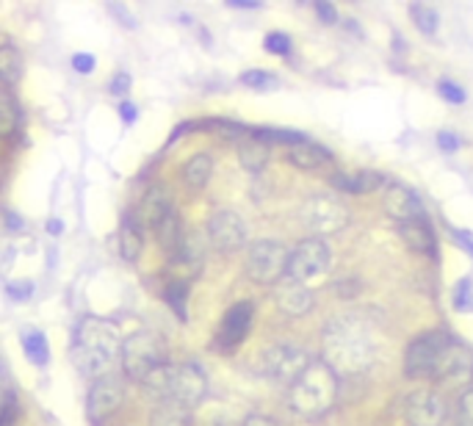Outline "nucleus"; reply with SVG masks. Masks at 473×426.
Here are the masks:
<instances>
[{"label":"nucleus","mask_w":473,"mask_h":426,"mask_svg":"<svg viewBox=\"0 0 473 426\" xmlns=\"http://www.w3.org/2000/svg\"><path fill=\"white\" fill-rule=\"evenodd\" d=\"M379 360L377 327L357 313L336 316L321 332V363L336 377H360Z\"/></svg>","instance_id":"f257e3e1"},{"label":"nucleus","mask_w":473,"mask_h":426,"mask_svg":"<svg viewBox=\"0 0 473 426\" xmlns=\"http://www.w3.org/2000/svg\"><path fill=\"white\" fill-rule=\"evenodd\" d=\"M120 349L122 340L114 324H108L105 319H83L72 340V363L80 374L97 380L103 374H111Z\"/></svg>","instance_id":"f03ea898"},{"label":"nucleus","mask_w":473,"mask_h":426,"mask_svg":"<svg viewBox=\"0 0 473 426\" xmlns=\"http://www.w3.org/2000/svg\"><path fill=\"white\" fill-rule=\"evenodd\" d=\"M338 399V377L319 360L311 363V368L304 372L288 390V405L291 410L304 418V421H319L324 418Z\"/></svg>","instance_id":"7ed1b4c3"},{"label":"nucleus","mask_w":473,"mask_h":426,"mask_svg":"<svg viewBox=\"0 0 473 426\" xmlns=\"http://www.w3.org/2000/svg\"><path fill=\"white\" fill-rule=\"evenodd\" d=\"M120 363H122L125 377L142 385L155 368H161L166 363V347H163V340L150 330L133 332L128 340H122Z\"/></svg>","instance_id":"20e7f679"},{"label":"nucleus","mask_w":473,"mask_h":426,"mask_svg":"<svg viewBox=\"0 0 473 426\" xmlns=\"http://www.w3.org/2000/svg\"><path fill=\"white\" fill-rule=\"evenodd\" d=\"M299 221L313 238H324L332 233H341L349 224V208L332 194H313L302 203Z\"/></svg>","instance_id":"39448f33"},{"label":"nucleus","mask_w":473,"mask_h":426,"mask_svg":"<svg viewBox=\"0 0 473 426\" xmlns=\"http://www.w3.org/2000/svg\"><path fill=\"white\" fill-rule=\"evenodd\" d=\"M288 246L283 241H255L246 249V274L258 286H277L288 271Z\"/></svg>","instance_id":"423d86ee"},{"label":"nucleus","mask_w":473,"mask_h":426,"mask_svg":"<svg viewBox=\"0 0 473 426\" xmlns=\"http://www.w3.org/2000/svg\"><path fill=\"white\" fill-rule=\"evenodd\" d=\"M313 357L302 347L294 344H277L261 352V372L280 385H294L304 372L311 368Z\"/></svg>","instance_id":"0eeeda50"},{"label":"nucleus","mask_w":473,"mask_h":426,"mask_svg":"<svg viewBox=\"0 0 473 426\" xmlns=\"http://www.w3.org/2000/svg\"><path fill=\"white\" fill-rule=\"evenodd\" d=\"M329 263H332V255H329V246L324 244V238H308L288 255L286 277L302 282V286H308V282H313L329 271Z\"/></svg>","instance_id":"6e6552de"},{"label":"nucleus","mask_w":473,"mask_h":426,"mask_svg":"<svg viewBox=\"0 0 473 426\" xmlns=\"http://www.w3.org/2000/svg\"><path fill=\"white\" fill-rule=\"evenodd\" d=\"M446 344H449L446 332L432 330V332L419 335L404 352V374L410 380H432L437 360H440V352Z\"/></svg>","instance_id":"1a4fd4ad"},{"label":"nucleus","mask_w":473,"mask_h":426,"mask_svg":"<svg viewBox=\"0 0 473 426\" xmlns=\"http://www.w3.org/2000/svg\"><path fill=\"white\" fill-rule=\"evenodd\" d=\"M432 380L440 382V385L468 390L470 382H473V352L449 338V344L440 352V360H437Z\"/></svg>","instance_id":"9d476101"},{"label":"nucleus","mask_w":473,"mask_h":426,"mask_svg":"<svg viewBox=\"0 0 473 426\" xmlns=\"http://www.w3.org/2000/svg\"><path fill=\"white\" fill-rule=\"evenodd\" d=\"M122 399H125V385H122V380H120L114 372L97 377V380L92 382L89 402H87L89 423H92V426L108 423V418L122 407Z\"/></svg>","instance_id":"9b49d317"},{"label":"nucleus","mask_w":473,"mask_h":426,"mask_svg":"<svg viewBox=\"0 0 473 426\" xmlns=\"http://www.w3.org/2000/svg\"><path fill=\"white\" fill-rule=\"evenodd\" d=\"M446 418H449V407L437 390L421 388L407 396V402H404L407 426H443Z\"/></svg>","instance_id":"f8f14e48"},{"label":"nucleus","mask_w":473,"mask_h":426,"mask_svg":"<svg viewBox=\"0 0 473 426\" xmlns=\"http://www.w3.org/2000/svg\"><path fill=\"white\" fill-rule=\"evenodd\" d=\"M208 393V377L203 372V365L197 363H180L172 365V390H170V402L183 405L186 410L197 407Z\"/></svg>","instance_id":"ddd939ff"},{"label":"nucleus","mask_w":473,"mask_h":426,"mask_svg":"<svg viewBox=\"0 0 473 426\" xmlns=\"http://www.w3.org/2000/svg\"><path fill=\"white\" fill-rule=\"evenodd\" d=\"M208 238H211L213 249L233 255V252L244 249V244H246V224L233 211H219L208 221Z\"/></svg>","instance_id":"4468645a"},{"label":"nucleus","mask_w":473,"mask_h":426,"mask_svg":"<svg viewBox=\"0 0 473 426\" xmlns=\"http://www.w3.org/2000/svg\"><path fill=\"white\" fill-rule=\"evenodd\" d=\"M175 208H172V194L166 186H153L145 196L142 203L136 205V216H133V224L142 230V227H147V230H158V224L170 216Z\"/></svg>","instance_id":"2eb2a0df"},{"label":"nucleus","mask_w":473,"mask_h":426,"mask_svg":"<svg viewBox=\"0 0 473 426\" xmlns=\"http://www.w3.org/2000/svg\"><path fill=\"white\" fill-rule=\"evenodd\" d=\"M274 302L277 307L283 310L286 316L291 319H299V316H308L316 299H313V291L308 286H302V282L291 280V277H283L280 282H277L274 288Z\"/></svg>","instance_id":"dca6fc26"},{"label":"nucleus","mask_w":473,"mask_h":426,"mask_svg":"<svg viewBox=\"0 0 473 426\" xmlns=\"http://www.w3.org/2000/svg\"><path fill=\"white\" fill-rule=\"evenodd\" d=\"M385 211L396 224H410V221H421L424 216V205L407 186L402 183H391L385 191Z\"/></svg>","instance_id":"f3484780"},{"label":"nucleus","mask_w":473,"mask_h":426,"mask_svg":"<svg viewBox=\"0 0 473 426\" xmlns=\"http://www.w3.org/2000/svg\"><path fill=\"white\" fill-rule=\"evenodd\" d=\"M253 316H255V307L253 302H238L228 310V316L221 319V327H219V344L225 349H233L238 347L241 340L246 338L249 332V324H253Z\"/></svg>","instance_id":"a211bd4d"},{"label":"nucleus","mask_w":473,"mask_h":426,"mask_svg":"<svg viewBox=\"0 0 473 426\" xmlns=\"http://www.w3.org/2000/svg\"><path fill=\"white\" fill-rule=\"evenodd\" d=\"M203 261H205V249H203V241L197 233H186L178 252H175V261H172V269L178 277H197L200 269H203Z\"/></svg>","instance_id":"6ab92c4d"},{"label":"nucleus","mask_w":473,"mask_h":426,"mask_svg":"<svg viewBox=\"0 0 473 426\" xmlns=\"http://www.w3.org/2000/svg\"><path fill=\"white\" fill-rule=\"evenodd\" d=\"M213 175V158L208 153H197L194 158H188V163L183 166V183L191 188V191H200L208 186Z\"/></svg>","instance_id":"aec40b11"},{"label":"nucleus","mask_w":473,"mask_h":426,"mask_svg":"<svg viewBox=\"0 0 473 426\" xmlns=\"http://www.w3.org/2000/svg\"><path fill=\"white\" fill-rule=\"evenodd\" d=\"M399 236H402V241H404L410 249H415V252H432V246H435V236H432V230H429L427 219L410 221V224H399Z\"/></svg>","instance_id":"412c9836"},{"label":"nucleus","mask_w":473,"mask_h":426,"mask_svg":"<svg viewBox=\"0 0 473 426\" xmlns=\"http://www.w3.org/2000/svg\"><path fill=\"white\" fill-rule=\"evenodd\" d=\"M288 161L299 169H319L329 161V153L313 141H302V145H294L288 150Z\"/></svg>","instance_id":"4be33fe9"},{"label":"nucleus","mask_w":473,"mask_h":426,"mask_svg":"<svg viewBox=\"0 0 473 426\" xmlns=\"http://www.w3.org/2000/svg\"><path fill=\"white\" fill-rule=\"evenodd\" d=\"M22 55L17 47L12 45H4L0 47V83L4 87H17V83L22 80Z\"/></svg>","instance_id":"5701e85b"},{"label":"nucleus","mask_w":473,"mask_h":426,"mask_svg":"<svg viewBox=\"0 0 473 426\" xmlns=\"http://www.w3.org/2000/svg\"><path fill=\"white\" fill-rule=\"evenodd\" d=\"M150 426H188V410L178 402H158L150 413Z\"/></svg>","instance_id":"b1692460"},{"label":"nucleus","mask_w":473,"mask_h":426,"mask_svg":"<svg viewBox=\"0 0 473 426\" xmlns=\"http://www.w3.org/2000/svg\"><path fill=\"white\" fill-rule=\"evenodd\" d=\"M238 161L244 169H249V172H261V169L269 163V147L261 138H246L238 147Z\"/></svg>","instance_id":"393cba45"},{"label":"nucleus","mask_w":473,"mask_h":426,"mask_svg":"<svg viewBox=\"0 0 473 426\" xmlns=\"http://www.w3.org/2000/svg\"><path fill=\"white\" fill-rule=\"evenodd\" d=\"M336 183L341 191H349V194H369L374 188L382 186V175L377 172H357V175H336Z\"/></svg>","instance_id":"a878e982"},{"label":"nucleus","mask_w":473,"mask_h":426,"mask_svg":"<svg viewBox=\"0 0 473 426\" xmlns=\"http://www.w3.org/2000/svg\"><path fill=\"white\" fill-rule=\"evenodd\" d=\"M142 244H145L142 230H138L133 221H125L120 227V255H122V258L125 261H136L138 255H142Z\"/></svg>","instance_id":"bb28decb"},{"label":"nucleus","mask_w":473,"mask_h":426,"mask_svg":"<svg viewBox=\"0 0 473 426\" xmlns=\"http://www.w3.org/2000/svg\"><path fill=\"white\" fill-rule=\"evenodd\" d=\"M155 236H158V241H161V246H163L166 252H178V246H180V241H183V230H180V216L172 211L170 216H166V219L158 224Z\"/></svg>","instance_id":"cd10ccee"},{"label":"nucleus","mask_w":473,"mask_h":426,"mask_svg":"<svg viewBox=\"0 0 473 426\" xmlns=\"http://www.w3.org/2000/svg\"><path fill=\"white\" fill-rule=\"evenodd\" d=\"M20 340H22V349H25L28 360L37 363V365H45V363H47L50 347H47V338H45L42 332H37V330H25V332L20 335Z\"/></svg>","instance_id":"c85d7f7f"},{"label":"nucleus","mask_w":473,"mask_h":426,"mask_svg":"<svg viewBox=\"0 0 473 426\" xmlns=\"http://www.w3.org/2000/svg\"><path fill=\"white\" fill-rule=\"evenodd\" d=\"M20 128V105L9 92H0V136H14Z\"/></svg>","instance_id":"c756f323"},{"label":"nucleus","mask_w":473,"mask_h":426,"mask_svg":"<svg viewBox=\"0 0 473 426\" xmlns=\"http://www.w3.org/2000/svg\"><path fill=\"white\" fill-rule=\"evenodd\" d=\"M410 14H412V20H415V25H419V31H421V34L432 37V34L437 31V12H432L429 6H424V4H412V6H410Z\"/></svg>","instance_id":"7c9ffc66"},{"label":"nucleus","mask_w":473,"mask_h":426,"mask_svg":"<svg viewBox=\"0 0 473 426\" xmlns=\"http://www.w3.org/2000/svg\"><path fill=\"white\" fill-rule=\"evenodd\" d=\"M452 426H473V385L468 390H462Z\"/></svg>","instance_id":"2f4dec72"},{"label":"nucleus","mask_w":473,"mask_h":426,"mask_svg":"<svg viewBox=\"0 0 473 426\" xmlns=\"http://www.w3.org/2000/svg\"><path fill=\"white\" fill-rule=\"evenodd\" d=\"M20 418V405H17V396L14 393H4L0 396V426H14Z\"/></svg>","instance_id":"473e14b6"},{"label":"nucleus","mask_w":473,"mask_h":426,"mask_svg":"<svg viewBox=\"0 0 473 426\" xmlns=\"http://www.w3.org/2000/svg\"><path fill=\"white\" fill-rule=\"evenodd\" d=\"M241 83H244V87H253V89H271V87H277V78L269 75V72L253 70V72H244L241 75Z\"/></svg>","instance_id":"72a5a7b5"},{"label":"nucleus","mask_w":473,"mask_h":426,"mask_svg":"<svg viewBox=\"0 0 473 426\" xmlns=\"http://www.w3.org/2000/svg\"><path fill=\"white\" fill-rule=\"evenodd\" d=\"M263 45H266V50L274 53V55H288V53H291V37H288V34H280V31L269 34Z\"/></svg>","instance_id":"f704fd0d"},{"label":"nucleus","mask_w":473,"mask_h":426,"mask_svg":"<svg viewBox=\"0 0 473 426\" xmlns=\"http://www.w3.org/2000/svg\"><path fill=\"white\" fill-rule=\"evenodd\" d=\"M186 294H188V288L183 286V282H172L170 286V291H166V299H170V305L175 307V313H186Z\"/></svg>","instance_id":"c9c22d12"},{"label":"nucleus","mask_w":473,"mask_h":426,"mask_svg":"<svg viewBox=\"0 0 473 426\" xmlns=\"http://www.w3.org/2000/svg\"><path fill=\"white\" fill-rule=\"evenodd\" d=\"M6 294L12 297V299H28L34 294V282L31 280H17V282H9V288H6Z\"/></svg>","instance_id":"e433bc0d"},{"label":"nucleus","mask_w":473,"mask_h":426,"mask_svg":"<svg viewBox=\"0 0 473 426\" xmlns=\"http://www.w3.org/2000/svg\"><path fill=\"white\" fill-rule=\"evenodd\" d=\"M440 95L446 97L449 103H465L462 87H457V83H452V80H440Z\"/></svg>","instance_id":"4c0bfd02"},{"label":"nucleus","mask_w":473,"mask_h":426,"mask_svg":"<svg viewBox=\"0 0 473 426\" xmlns=\"http://www.w3.org/2000/svg\"><path fill=\"white\" fill-rule=\"evenodd\" d=\"M72 67H75L78 72H83V75H89V72L95 70V55H89V53L72 55Z\"/></svg>","instance_id":"58836bf2"},{"label":"nucleus","mask_w":473,"mask_h":426,"mask_svg":"<svg viewBox=\"0 0 473 426\" xmlns=\"http://www.w3.org/2000/svg\"><path fill=\"white\" fill-rule=\"evenodd\" d=\"M241 426H277V421L269 418V415H263V413H253V415H246V418H244Z\"/></svg>","instance_id":"ea45409f"},{"label":"nucleus","mask_w":473,"mask_h":426,"mask_svg":"<svg viewBox=\"0 0 473 426\" xmlns=\"http://www.w3.org/2000/svg\"><path fill=\"white\" fill-rule=\"evenodd\" d=\"M130 89V75L128 72H120L114 80H111V92H114V95H125Z\"/></svg>","instance_id":"a19ab883"},{"label":"nucleus","mask_w":473,"mask_h":426,"mask_svg":"<svg viewBox=\"0 0 473 426\" xmlns=\"http://www.w3.org/2000/svg\"><path fill=\"white\" fill-rule=\"evenodd\" d=\"M316 12H319V17H321L327 25L338 22V12H336V6H329V4H316Z\"/></svg>","instance_id":"79ce46f5"},{"label":"nucleus","mask_w":473,"mask_h":426,"mask_svg":"<svg viewBox=\"0 0 473 426\" xmlns=\"http://www.w3.org/2000/svg\"><path fill=\"white\" fill-rule=\"evenodd\" d=\"M108 12H111V14H117V17L122 20L125 28H136V20L125 12V6H120V4H108Z\"/></svg>","instance_id":"37998d69"},{"label":"nucleus","mask_w":473,"mask_h":426,"mask_svg":"<svg viewBox=\"0 0 473 426\" xmlns=\"http://www.w3.org/2000/svg\"><path fill=\"white\" fill-rule=\"evenodd\" d=\"M437 145H440L443 150H457L460 141H457V136H452V133H440V136H437Z\"/></svg>","instance_id":"c03bdc74"},{"label":"nucleus","mask_w":473,"mask_h":426,"mask_svg":"<svg viewBox=\"0 0 473 426\" xmlns=\"http://www.w3.org/2000/svg\"><path fill=\"white\" fill-rule=\"evenodd\" d=\"M120 111H122V120H125V122H133V120H136V105L122 103V108H120Z\"/></svg>","instance_id":"a18cd8bd"},{"label":"nucleus","mask_w":473,"mask_h":426,"mask_svg":"<svg viewBox=\"0 0 473 426\" xmlns=\"http://www.w3.org/2000/svg\"><path fill=\"white\" fill-rule=\"evenodd\" d=\"M6 393V365H4V360H0V396Z\"/></svg>","instance_id":"49530a36"},{"label":"nucleus","mask_w":473,"mask_h":426,"mask_svg":"<svg viewBox=\"0 0 473 426\" xmlns=\"http://www.w3.org/2000/svg\"><path fill=\"white\" fill-rule=\"evenodd\" d=\"M50 233H62V224H59V219H53V221H50Z\"/></svg>","instance_id":"de8ad7c7"},{"label":"nucleus","mask_w":473,"mask_h":426,"mask_svg":"<svg viewBox=\"0 0 473 426\" xmlns=\"http://www.w3.org/2000/svg\"><path fill=\"white\" fill-rule=\"evenodd\" d=\"M103 426H117V423H103Z\"/></svg>","instance_id":"09e8293b"}]
</instances>
